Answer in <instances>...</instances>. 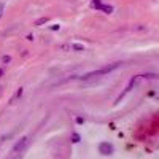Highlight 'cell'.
<instances>
[{"instance_id":"30bf717a","label":"cell","mask_w":159,"mask_h":159,"mask_svg":"<svg viewBox=\"0 0 159 159\" xmlns=\"http://www.w3.org/2000/svg\"><path fill=\"white\" fill-rule=\"evenodd\" d=\"M22 92H24V88H18V91H16V94H15V97L11 99V102H13V100H16V99H19V97L22 96Z\"/></svg>"},{"instance_id":"8992f818","label":"cell","mask_w":159,"mask_h":159,"mask_svg":"<svg viewBox=\"0 0 159 159\" xmlns=\"http://www.w3.org/2000/svg\"><path fill=\"white\" fill-rule=\"evenodd\" d=\"M70 142H72V143H80V142H81V135H80L78 132H72V135H70Z\"/></svg>"},{"instance_id":"9c48e42d","label":"cell","mask_w":159,"mask_h":159,"mask_svg":"<svg viewBox=\"0 0 159 159\" xmlns=\"http://www.w3.org/2000/svg\"><path fill=\"white\" fill-rule=\"evenodd\" d=\"M102 5V0H91V7L92 8H96V10H99V7Z\"/></svg>"},{"instance_id":"8fae6325","label":"cell","mask_w":159,"mask_h":159,"mask_svg":"<svg viewBox=\"0 0 159 159\" xmlns=\"http://www.w3.org/2000/svg\"><path fill=\"white\" fill-rule=\"evenodd\" d=\"M157 75L156 73H143V75H140V78H147V80H154Z\"/></svg>"},{"instance_id":"ac0fdd59","label":"cell","mask_w":159,"mask_h":159,"mask_svg":"<svg viewBox=\"0 0 159 159\" xmlns=\"http://www.w3.org/2000/svg\"><path fill=\"white\" fill-rule=\"evenodd\" d=\"M25 38H27V40H29V42H32V40H34V35H32V34H29V35H27V37H25Z\"/></svg>"},{"instance_id":"d6986e66","label":"cell","mask_w":159,"mask_h":159,"mask_svg":"<svg viewBox=\"0 0 159 159\" xmlns=\"http://www.w3.org/2000/svg\"><path fill=\"white\" fill-rule=\"evenodd\" d=\"M3 73H5V72H3V69H0V78L3 76Z\"/></svg>"},{"instance_id":"277c9868","label":"cell","mask_w":159,"mask_h":159,"mask_svg":"<svg viewBox=\"0 0 159 159\" xmlns=\"http://www.w3.org/2000/svg\"><path fill=\"white\" fill-rule=\"evenodd\" d=\"M139 81H140V75H135V76H132V78H130V81H129V84H127V86H126V89H124V92H123V94H121V96H119V97L116 99V103H118V102H121V99H123V97H124V96H126L127 92H129V91H130L132 88H134V86H135V84H137Z\"/></svg>"},{"instance_id":"2e32d148","label":"cell","mask_w":159,"mask_h":159,"mask_svg":"<svg viewBox=\"0 0 159 159\" xmlns=\"http://www.w3.org/2000/svg\"><path fill=\"white\" fill-rule=\"evenodd\" d=\"M134 30H148V27H145V25H139V27H135Z\"/></svg>"},{"instance_id":"ba28073f","label":"cell","mask_w":159,"mask_h":159,"mask_svg":"<svg viewBox=\"0 0 159 159\" xmlns=\"http://www.w3.org/2000/svg\"><path fill=\"white\" fill-rule=\"evenodd\" d=\"M48 21H49V18H46V16H45V18H38V19L34 22V25H42V24H46Z\"/></svg>"},{"instance_id":"e0dca14e","label":"cell","mask_w":159,"mask_h":159,"mask_svg":"<svg viewBox=\"0 0 159 159\" xmlns=\"http://www.w3.org/2000/svg\"><path fill=\"white\" fill-rule=\"evenodd\" d=\"M59 48H61V49H70V46H69V45H61Z\"/></svg>"},{"instance_id":"3957f363","label":"cell","mask_w":159,"mask_h":159,"mask_svg":"<svg viewBox=\"0 0 159 159\" xmlns=\"http://www.w3.org/2000/svg\"><path fill=\"white\" fill-rule=\"evenodd\" d=\"M97 151L102 156H111L115 153V147H113V143H110V142H100L97 145Z\"/></svg>"},{"instance_id":"52a82bcc","label":"cell","mask_w":159,"mask_h":159,"mask_svg":"<svg viewBox=\"0 0 159 159\" xmlns=\"http://www.w3.org/2000/svg\"><path fill=\"white\" fill-rule=\"evenodd\" d=\"M70 48H72L73 51H78V52L84 51V45H81V43H72V45H70Z\"/></svg>"},{"instance_id":"7c38bea8","label":"cell","mask_w":159,"mask_h":159,"mask_svg":"<svg viewBox=\"0 0 159 159\" xmlns=\"http://www.w3.org/2000/svg\"><path fill=\"white\" fill-rule=\"evenodd\" d=\"M75 123H76V124H84V118H83V116H76V118H75Z\"/></svg>"},{"instance_id":"9a60e30c","label":"cell","mask_w":159,"mask_h":159,"mask_svg":"<svg viewBox=\"0 0 159 159\" xmlns=\"http://www.w3.org/2000/svg\"><path fill=\"white\" fill-rule=\"evenodd\" d=\"M3 11H5V5H3V3H0V18L3 16Z\"/></svg>"},{"instance_id":"7a4b0ae2","label":"cell","mask_w":159,"mask_h":159,"mask_svg":"<svg viewBox=\"0 0 159 159\" xmlns=\"http://www.w3.org/2000/svg\"><path fill=\"white\" fill-rule=\"evenodd\" d=\"M29 147V137L25 135V137H21L16 143H15V147L11 148V156H19L24 153V150Z\"/></svg>"},{"instance_id":"ffe728a7","label":"cell","mask_w":159,"mask_h":159,"mask_svg":"<svg viewBox=\"0 0 159 159\" xmlns=\"http://www.w3.org/2000/svg\"><path fill=\"white\" fill-rule=\"evenodd\" d=\"M2 91H3V86H0V94H2Z\"/></svg>"},{"instance_id":"5b68a950","label":"cell","mask_w":159,"mask_h":159,"mask_svg":"<svg viewBox=\"0 0 159 159\" xmlns=\"http://www.w3.org/2000/svg\"><path fill=\"white\" fill-rule=\"evenodd\" d=\"M99 10H100V11H103L105 15H111L115 8H113V5H105V3H102V5L99 7Z\"/></svg>"},{"instance_id":"4fadbf2b","label":"cell","mask_w":159,"mask_h":159,"mask_svg":"<svg viewBox=\"0 0 159 159\" xmlns=\"http://www.w3.org/2000/svg\"><path fill=\"white\" fill-rule=\"evenodd\" d=\"M2 62H3V64H8V62H11V56H3V57H2Z\"/></svg>"},{"instance_id":"5bb4252c","label":"cell","mask_w":159,"mask_h":159,"mask_svg":"<svg viewBox=\"0 0 159 159\" xmlns=\"http://www.w3.org/2000/svg\"><path fill=\"white\" fill-rule=\"evenodd\" d=\"M61 25L59 24H54V25H49V30H59Z\"/></svg>"},{"instance_id":"44dd1931","label":"cell","mask_w":159,"mask_h":159,"mask_svg":"<svg viewBox=\"0 0 159 159\" xmlns=\"http://www.w3.org/2000/svg\"><path fill=\"white\" fill-rule=\"evenodd\" d=\"M13 159H18V157H13Z\"/></svg>"},{"instance_id":"6da1fadb","label":"cell","mask_w":159,"mask_h":159,"mask_svg":"<svg viewBox=\"0 0 159 159\" xmlns=\"http://www.w3.org/2000/svg\"><path fill=\"white\" fill-rule=\"evenodd\" d=\"M119 65H121V62H113V64H110V65H105V67H102V69L88 72V73H84L83 76H80V78H81V80H89V78H92V76H100V75H105V73H110V72L116 70Z\"/></svg>"}]
</instances>
